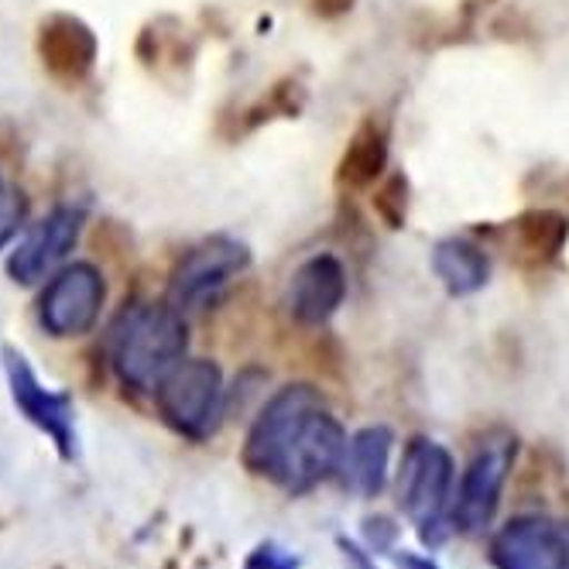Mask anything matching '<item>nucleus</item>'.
I'll list each match as a JSON object with an SVG mask.
<instances>
[{
	"label": "nucleus",
	"instance_id": "nucleus-1",
	"mask_svg": "<svg viewBox=\"0 0 569 569\" xmlns=\"http://www.w3.org/2000/svg\"><path fill=\"white\" fill-rule=\"evenodd\" d=\"M347 432L312 385L281 388L254 419L243 467L289 495H309L343 467Z\"/></svg>",
	"mask_w": 569,
	"mask_h": 569
},
{
	"label": "nucleus",
	"instance_id": "nucleus-2",
	"mask_svg": "<svg viewBox=\"0 0 569 569\" xmlns=\"http://www.w3.org/2000/svg\"><path fill=\"white\" fill-rule=\"evenodd\" d=\"M186 319L176 306H131L110 327V368L131 391H154L186 353Z\"/></svg>",
	"mask_w": 569,
	"mask_h": 569
},
{
	"label": "nucleus",
	"instance_id": "nucleus-3",
	"mask_svg": "<svg viewBox=\"0 0 569 569\" xmlns=\"http://www.w3.org/2000/svg\"><path fill=\"white\" fill-rule=\"evenodd\" d=\"M395 495L401 515L416 525L426 546L446 542L453 528V457L439 442L416 436L401 453L395 477Z\"/></svg>",
	"mask_w": 569,
	"mask_h": 569
},
{
	"label": "nucleus",
	"instance_id": "nucleus-4",
	"mask_svg": "<svg viewBox=\"0 0 569 569\" xmlns=\"http://www.w3.org/2000/svg\"><path fill=\"white\" fill-rule=\"evenodd\" d=\"M158 416L179 436L192 442H207L227 412L223 375L213 360H179L176 368L154 388Z\"/></svg>",
	"mask_w": 569,
	"mask_h": 569
},
{
	"label": "nucleus",
	"instance_id": "nucleus-5",
	"mask_svg": "<svg viewBox=\"0 0 569 569\" xmlns=\"http://www.w3.org/2000/svg\"><path fill=\"white\" fill-rule=\"evenodd\" d=\"M518 457V439L511 432H491L470 457L460 491L453 498V528L463 536H480L491 528L498 508H501V491L505 480L515 467Z\"/></svg>",
	"mask_w": 569,
	"mask_h": 569
},
{
	"label": "nucleus",
	"instance_id": "nucleus-6",
	"mask_svg": "<svg viewBox=\"0 0 569 569\" xmlns=\"http://www.w3.org/2000/svg\"><path fill=\"white\" fill-rule=\"evenodd\" d=\"M4 371H8V385H11V398L18 405V412L38 429L46 432L56 446V453L72 463L79 457L76 446V409H72V395L66 391H52L38 381V375L31 371V363L8 347L4 350Z\"/></svg>",
	"mask_w": 569,
	"mask_h": 569
},
{
	"label": "nucleus",
	"instance_id": "nucleus-7",
	"mask_svg": "<svg viewBox=\"0 0 569 569\" xmlns=\"http://www.w3.org/2000/svg\"><path fill=\"white\" fill-rule=\"evenodd\" d=\"M103 278L93 264L76 261L62 268L38 299V322L49 337H83L93 330L103 309Z\"/></svg>",
	"mask_w": 569,
	"mask_h": 569
},
{
	"label": "nucleus",
	"instance_id": "nucleus-8",
	"mask_svg": "<svg viewBox=\"0 0 569 569\" xmlns=\"http://www.w3.org/2000/svg\"><path fill=\"white\" fill-rule=\"evenodd\" d=\"M248 264H251V251L240 240L230 237L202 240L199 248H192L176 264L169 281V306H176L179 312L207 306L230 278L248 271Z\"/></svg>",
	"mask_w": 569,
	"mask_h": 569
},
{
	"label": "nucleus",
	"instance_id": "nucleus-9",
	"mask_svg": "<svg viewBox=\"0 0 569 569\" xmlns=\"http://www.w3.org/2000/svg\"><path fill=\"white\" fill-rule=\"evenodd\" d=\"M498 569H569V525L546 515H518L491 539Z\"/></svg>",
	"mask_w": 569,
	"mask_h": 569
},
{
	"label": "nucleus",
	"instance_id": "nucleus-10",
	"mask_svg": "<svg viewBox=\"0 0 569 569\" xmlns=\"http://www.w3.org/2000/svg\"><path fill=\"white\" fill-rule=\"evenodd\" d=\"M79 227H83V210L79 207H56L46 220H38L8 261L11 278L18 284L42 281L72 251Z\"/></svg>",
	"mask_w": 569,
	"mask_h": 569
},
{
	"label": "nucleus",
	"instance_id": "nucleus-11",
	"mask_svg": "<svg viewBox=\"0 0 569 569\" xmlns=\"http://www.w3.org/2000/svg\"><path fill=\"white\" fill-rule=\"evenodd\" d=\"M347 296V271L333 254H316L289 281V312L306 327H322Z\"/></svg>",
	"mask_w": 569,
	"mask_h": 569
},
{
	"label": "nucleus",
	"instance_id": "nucleus-12",
	"mask_svg": "<svg viewBox=\"0 0 569 569\" xmlns=\"http://www.w3.org/2000/svg\"><path fill=\"white\" fill-rule=\"evenodd\" d=\"M391 446H395V432L388 426H368L360 429L343 453V467L340 477L360 498H378L388 483V460H391Z\"/></svg>",
	"mask_w": 569,
	"mask_h": 569
},
{
	"label": "nucleus",
	"instance_id": "nucleus-13",
	"mask_svg": "<svg viewBox=\"0 0 569 569\" xmlns=\"http://www.w3.org/2000/svg\"><path fill=\"white\" fill-rule=\"evenodd\" d=\"M42 56L59 79H83L97 62V38L76 18H52L42 28Z\"/></svg>",
	"mask_w": 569,
	"mask_h": 569
},
{
	"label": "nucleus",
	"instance_id": "nucleus-14",
	"mask_svg": "<svg viewBox=\"0 0 569 569\" xmlns=\"http://www.w3.org/2000/svg\"><path fill=\"white\" fill-rule=\"evenodd\" d=\"M388 169V138L385 131L375 124V120H363V124L353 131L347 151L340 154L337 166V186L340 189H371Z\"/></svg>",
	"mask_w": 569,
	"mask_h": 569
},
{
	"label": "nucleus",
	"instance_id": "nucleus-15",
	"mask_svg": "<svg viewBox=\"0 0 569 569\" xmlns=\"http://www.w3.org/2000/svg\"><path fill=\"white\" fill-rule=\"evenodd\" d=\"M432 271L446 284L450 296H473L477 289H483L487 274H491V264H487L483 251L473 248V243L442 240L432 254Z\"/></svg>",
	"mask_w": 569,
	"mask_h": 569
},
{
	"label": "nucleus",
	"instance_id": "nucleus-16",
	"mask_svg": "<svg viewBox=\"0 0 569 569\" xmlns=\"http://www.w3.org/2000/svg\"><path fill=\"white\" fill-rule=\"evenodd\" d=\"M566 237H569V220L556 210H528L515 220L518 248L536 261L556 258L562 251Z\"/></svg>",
	"mask_w": 569,
	"mask_h": 569
},
{
	"label": "nucleus",
	"instance_id": "nucleus-17",
	"mask_svg": "<svg viewBox=\"0 0 569 569\" xmlns=\"http://www.w3.org/2000/svg\"><path fill=\"white\" fill-rule=\"evenodd\" d=\"M375 213L391 230L405 227V213H409V182H405V176H391V179H385L378 186V192H375Z\"/></svg>",
	"mask_w": 569,
	"mask_h": 569
},
{
	"label": "nucleus",
	"instance_id": "nucleus-18",
	"mask_svg": "<svg viewBox=\"0 0 569 569\" xmlns=\"http://www.w3.org/2000/svg\"><path fill=\"white\" fill-rule=\"evenodd\" d=\"M243 569H299V556L278 542H261L243 559Z\"/></svg>",
	"mask_w": 569,
	"mask_h": 569
},
{
	"label": "nucleus",
	"instance_id": "nucleus-19",
	"mask_svg": "<svg viewBox=\"0 0 569 569\" xmlns=\"http://www.w3.org/2000/svg\"><path fill=\"white\" fill-rule=\"evenodd\" d=\"M21 220H24V199L21 192L8 189L0 182V248L21 230Z\"/></svg>",
	"mask_w": 569,
	"mask_h": 569
},
{
	"label": "nucleus",
	"instance_id": "nucleus-20",
	"mask_svg": "<svg viewBox=\"0 0 569 569\" xmlns=\"http://www.w3.org/2000/svg\"><path fill=\"white\" fill-rule=\"evenodd\" d=\"M337 546H340V556H343V566H347V569H378L375 559H371V552H368V549H360L353 539L340 536Z\"/></svg>",
	"mask_w": 569,
	"mask_h": 569
},
{
	"label": "nucleus",
	"instance_id": "nucleus-21",
	"mask_svg": "<svg viewBox=\"0 0 569 569\" xmlns=\"http://www.w3.org/2000/svg\"><path fill=\"white\" fill-rule=\"evenodd\" d=\"M309 4H312V14H319L322 21H337L353 11L357 0H309Z\"/></svg>",
	"mask_w": 569,
	"mask_h": 569
},
{
	"label": "nucleus",
	"instance_id": "nucleus-22",
	"mask_svg": "<svg viewBox=\"0 0 569 569\" xmlns=\"http://www.w3.org/2000/svg\"><path fill=\"white\" fill-rule=\"evenodd\" d=\"M385 525H388L385 518L368 521V542H371L375 549H388V546H391V528H385Z\"/></svg>",
	"mask_w": 569,
	"mask_h": 569
},
{
	"label": "nucleus",
	"instance_id": "nucleus-23",
	"mask_svg": "<svg viewBox=\"0 0 569 569\" xmlns=\"http://www.w3.org/2000/svg\"><path fill=\"white\" fill-rule=\"evenodd\" d=\"M398 562H401L405 569H439L429 556H416V552H401Z\"/></svg>",
	"mask_w": 569,
	"mask_h": 569
}]
</instances>
